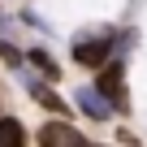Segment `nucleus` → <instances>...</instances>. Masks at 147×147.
<instances>
[{
  "label": "nucleus",
  "mask_w": 147,
  "mask_h": 147,
  "mask_svg": "<svg viewBox=\"0 0 147 147\" xmlns=\"http://www.w3.org/2000/svg\"><path fill=\"white\" fill-rule=\"evenodd\" d=\"M39 147H87V138L74 125H65V121H48L39 130Z\"/></svg>",
  "instance_id": "1"
},
{
  "label": "nucleus",
  "mask_w": 147,
  "mask_h": 147,
  "mask_svg": "<svg viewBox=\"0 0 147 147\" xmlns=\"http://www.w3.org/2000/svg\"><path fill=\"white\" fill-rule=\"evenodd\" d=\"M26 91H30V95H35V100H39V104H43L48 113H65V104H61V95H52V91H48L43 82H26Z\"/></svg>",
  "instance_id": "6"
},
{
  "label": "nucleus",
  "mask_w": 147,
  "mask_h": 147,
  "mask_svg": "<svg viewBox=\"0 0 147 147\" xmlns=\"http://www.w3.org/2000/svg\"><path fill=\"white\" fill-rule=\"evenodd\" d=\"M100 91H104L117 108H125V87H121V65H117V61L100 69Z\"/></svg>",
  "instance_id": "4"
},
{
  "label": "nucleus",
  "mask_w": 147,
  "mask_h": 147,
  "mask_svg": "<svg viewBox=\"0 0 147 147\" xmlns=\"http://www.w3.org/2000/svg\"><path fill=\"white\" fill-rule=\"evenodd\" d=\"M0 104H5V95H0Z\"/></svg>",
  "instance_id": "8"
},
{
  "label": "nucleus",
  "mask_w": 147,
  "mask_h": 147,
  "mask_svg": "<svg viewBox=\"0 0 147 147\" xmlns=\"http://www.w3.org/2000/svg\"><path fill=\"white\" fill-rule=\"evenodd\" d=\"M0 147H26V125L18 117H0Z\"/></svg>",
  "instance_id": "5"
},
{
  "label": "nucleus",
  "mask_w": 147,
  "mask_h": 147,
  "mask_svg": "<svg viewBox=\"0 0 147 147\" xmlns=\"http://www.w3.org/2000/svg\"><path fill=\"white\" fill-rule=\"evenodd\" d=\"M26 61H30V65H39V69L48 74V78H61V65H56L48 52H39V48H35V52H26Z\"/></svg>",
  "instance_id": "7"
},
{
  "label": "nucleus",
  "mask_w": 147,
  "mask_h": 147,
  "mask_svg": "<svg viewBox=\"0 0 147 147\" xmlns=\"http://www.w3.org/2000/svg\"><path fill=\"white\" fill-rule=\"evenodd\" d=\"M74 100H78V108H82L87 117H95V121H104V117L113 113V100H108L100 87H82V91L74 95Z\"/></svg>",
  "instance_id": "2"
},
{
  "label": "nucleus",
  "mask_w": 147,
  "mask_h": 147,
  "mask_svg": "<svg viewBox=\"0 0 147 147\" xmlns=\"http://www.w3.org/2000/svg\"><path fill=\"white\" fill-rule=\"evenodd\" d=\"M108 39H78V43H74V61H78V65H104L108 61Z\"/></svg>",
  "instance_id": "3"
}]
</instances>
